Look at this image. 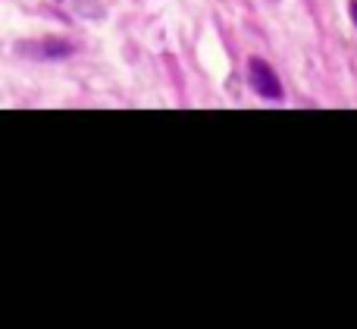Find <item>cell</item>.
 Returning <instances> with one entry per match:
<instances>
[{
    "instance_id": "cell-2",
    "label": "cell",
    "mask_w": 357,
    "mask_h": 329,
    "mask_svg": "<svg viewBox=\"0 0 357 329\" xmlns=\"http://www.w3.org/2000/svg\"><path fill=\"white\" fill-rule=\"evenodd\" d=\"M16 54L29 56V60H63V56L73 54V44L56 41V38H47V41H19Z\"/></svg>"
},
{
    "instance_id": "cell-1",
    "label": "cell",
    "mask_w": 357,
    "mask_h": 329,
    "mask_svg": "<svg viewBox=\"0 0 357 329\" xmlns=\"http://www.w3.org/2000/svg\"><path fill=\"white\" fill-rule=\"evenodd\" d=\"M248 79H251V88L260 94V98L266 100H279L282 98V85H279L276 72H273L270 66H266L264 60H248Z\"/></svg>"
},
{
    "instance_id": "cell-3",
    "label": "cell",
    "mask_w": 357,
    "mask_h": 329,
    "mask_svg": "<svg viewBox=\"0 0 357 329\" xmlns=\"http://www.w3.org/2000/svg\"><path fill=\"white\" fill-rule=\"evenodd\" d=\"M351 19H354V22H357V0H354V3H351Z\"/></svg>"
}]
</instances>
